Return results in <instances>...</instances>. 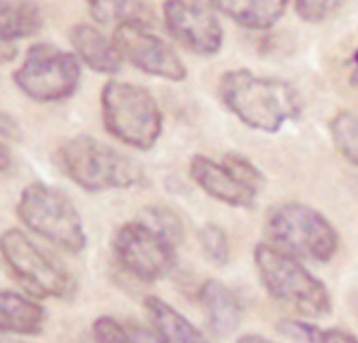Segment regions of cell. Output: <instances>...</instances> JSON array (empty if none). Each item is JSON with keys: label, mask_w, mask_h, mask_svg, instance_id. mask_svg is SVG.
Segmentation results:
<instances>
[{"label": "cell", "mask_w": 358, "mask_h": 343, "mask_svg": "<svg viewBox=\"0 0 358 343\" xmlns=\"http://www.w3.org/2000/svg\"><path fill=\"white\" fill-rule=\"evenodd\" d=\"M291 0H208L213 10L250 30H268L284 15Z\"/></svg>", "instance_id": "9a60e30c"}, {"label": "cell", "mask_w": 358, "mask_h": 343, "mask_svg": "<svg viewBox=\"0 0 358 343\" xmlns=\"http://www.w3.org/2000/svg\"><path fill=\"white\" fill-rule=\"evenodd\" d=\"M22 223L57 248L78 254L86 248L83 219L68 196L47 184H30L22 190L17 203Z\"/></svg>", "instance_id": "8992f818"}, {"label": "cell", "mask_w": 358, "mask_h": 343, "mask_svg": "<svg viewBox=\"0 0 358 343\" xmlns=\"http://www.w3.org/2000/svg\"><path fill=\"white\" fill-rule=\"evenodd\" d=\"M278 330L281 332L282 335L292 338V340L304 343H319L320 330H322V328L312 326V323L302 322V320L286 319L278 323Z\"/></svg>", "instance_id": "484cf974"}, {"label": "cell", "mask_w": 358, "mask_h": 343, "mask_svg": "<svg viewBox=\"0 0 358 343\" xmlns=\"http://www.w3.org/2000/svg\"><path fill=\"white\" fill-rule=\"evenodd\" d=\"M101 114L109 134L137 150H150L162 134L157 101L142 86L108 81L101 91Z\"/></svg>", "instance_id": "277c9868"}, {"label": "cell", "mask_w": 358, "mask_h": 343, "mask_svg": "<svg viewBox=\"0 0 358 343\" xmlns=\"http://www.w3.org/2000/svg\"><path fill=\"white\" fill-rule=\"evenodd\" d=\"M57 163L71 182L86 191L126 190L144 184L136 160L91 136H76L58 149Z\"/></svg>", "instance_id": "3957f363"}, {"label": "cell", "mask_w": 358, "mask_h": 343, "mask_svg": "<svg viewBox=\"0 0 358 343\" xmlns=\"http://www.w3.org/2000/svg\"><path fill=\"white\" fill-rule=\"evenodd\" d=\"M255 266L261 284L279 304L310 319L327 317L332 312L329 289L296 256L271 243H259L255 248Z\"/></svg>", "instance_id": "7a4b0ae2"}, {"label": "cell", "mask_w": 358, "mask_h": 343, "mask_svg": "<svg viewBox=\"0 0 358 343\" xmlns=\"http://www.w3.org/2000/svg\"><path fill=\"white\" fill-rule=\"evenodd\" d=\"M350 307H352V312L355 314V317L358 319V294H353L352 299H350Z\"/></svg>", "instance_id": "4dcf8cb0"}, {"label": "cell", "mask_w": 358, "mask_h": 343, "mask_svg": "<svg viewBox=\"0 0 358 343\" xmlns=\"http://www.w3.org/2000/svg\"><path fill=\"white\" fill-rule=\"evenodd\" d=\"M91 332L96 343H164L155 332L134 322H121L109 315L96 319Z\"/></svg>", "instance_id": "ffe728a7"}, {"label": "cell", "mask_w": 358, "mask_h": 343, "mask_svg": "<svg viewBox=\"0 0 358 343\" xmlns=\"http://www.w3.org/2000/svg\"><path fill=\"white\" fill-rule=\"evenodd\" d=\"M113 249L119 266L147 284L167 277L177 263V245L142 218L119 228Z\"/></svg>", "instance_id": "ba28073f"}, {"label": "cell", "mask_w": 358, "mask_h": 343, "mask_svg": "<svg viewBox=\"0 0 358 343\" xmlns=\"http://www.w3.org/2000/svg\"><path fill=\"white\" fill-rule=\"evenodd\" d=\"M47 322V310L29 297L12 291L0 292V327L3 333L38 335Z\"/></svg>", "instance_id": "e0dca14e"}, {"label": "cell", "mask_w": 358, "mask_h": 343, "mask_svg": "<svg viewBox=\"0 0 358 343\" xmlns=\"http://www.w3.org/2000/svg\"><path fill=\"white\" fill-rule=\"evenodd\" d=\"M88 12L99 25H150V15L142 0H85Z\"/></svg>", "instance_id": "d6986e66"}, {"label": "cell", "mask_w": 358, "mask_h": 343, "mask_svg": "<svg viewBox=\"0 0 358 343\" xmlns=\"http://www.w3.org/2000/svg\"><path fill=\"white\" fill-rule=\"evenodd\" d=\"M330 137L337 152L358 167V114L342 111L330 121Z\"/></svg>", "instance_id": "44dd1931"}, {"label": "cell", "mask_w": 358, "mask_h": 343, "mask_svg": "<svg viewBox=\"0 0 358 343\" xmlns=\"http://www.w3.org/2000/svg\"><path fill=\"white\" fill-rule=\"evenodd\" d=\"M199 241L206 258L217 266H224L229 261V241L223 228L208 223L199 233Z\"/></svg>", "instance_id": "7402d4cb"}, {"label": "cell", "mask_w": 358, "mask_h": 343, "mask_svg": "<svg viewBox=\"0 0 358 343\" xmlns=\"http://www.w3.org/2000/svg\"><path fill=\"white\" fill-rule=\"evenodd\" d=\"M164 22L177 42L200 57H213L222 50L223 30L208 2L164 0Z\"/></svg>", "instance_id": "8fae6325"}, {"label": "cell", "mask_w": 358, "mask_h": 343, "mask_svg": "<svg viewBox=\"0 0 358 343\" xmlns=\"http://www.w3.org/2000/svg\"><path fill=\"white\" fill-rule=\"evenodd\" d=\"M319 343H358V338L343 328H325L320 330Z\"/></svg>", "instance_id": "4316f807"}, {"label": "cell", "mask_w": 358, "mask_h": 343, "mask_svg": "<svg viewBox=\"0 0 358 343\" xmlns=\"http://www.w3.org/2000/svg\"><path fill=\"white\" fill-rule=\"evenodd\" d=\"M236 343H276V342L269 340V338H266L263 335H258V333H246V335L238 338Z\"/></svg>", "instance_id": "f1b7e54d"}, {"label": "cell", "mask_w": 358, "mask_h": 343, "mask_svg": "<svg viewBox=\"0 0 358 343\" xmlns=\"http://www.w3.org/2000/svg\"><path fill=\"white\" fill-rule=\"evenodd\" d=\"M2 136L8 139H20V127L12 117H7L6 114L2 116Z\"/></svg>", "instance_id": "83f0119b"}, {"label": "cell", "mask_w": 358, "mask_h": 343, "mask_svg": "<svg viewBox=\"0 0 358 343\" xmlns=\"http://www.w3.org/2000/svg\"><path fill=\"white\" fill-rule=\"evenodd\" d=\"M2 343H24V342H18V340H12V338H2Z\"/></svg>", "instance_id": "1f68e13d"}, {"label": "cell", "mask_w": 358, "mask_h": 343, "mask_svg": "<svg viewBox=\"0 0 358 343\" xmlns=\"http://www.w3.org/2000/svg\"><path fill=\"white\" fill-rule=\"evenodd\" d=\"M0 249L8 271L31 297L52 299L65 297L70 292L71 277L66 269L20 230L3 233Z\"/></svg>", "instance_id": "9c48e42d"}, {"label": "cell", "mask_w": 358, "mask_h": 343, "mask_svg": "<svg viewBox=\"0 0 358 343\" xmlns=\"http://www.w3.org/2000/svg\"><path fill=\"white\" fill-rule=\"evenodd\" d=\"M113 40L122 58L145 75L173 83L187 78V68L180 57L164 38L154 34L150 25L126 24L116 27Z\"/></svg>", "instance_id": "30bf717a"}, {"label": "cell", "mask_w": 358, "mask_h": 343, "mask_svg": "<svg viewBox=\"0 0 358 343\" xmlns=\"http://www.w3.org/2000/svg\"><path fill=\"white\" fill-rule=\"evenodd\" d=\"M144 307L154 332L164 343H208L203 333L185 315L160 297H145Z\"/></svg>", "instance_id": "2e32d148"}, {"label": "cell", "mask_w": 358, "mask_h": 343, "mask_svg": "<svg viewBox=\"0 0 358 343\" xmlns=\"http://www.w3.org/2000/svg\"><path fill=\"white\" fill-rule=\"evenodd\" d=\"M269 243L299 259L329 263L338 249V233L315 208L289 201L269 210L264 225Z\"/></svg>", "instance_id": "5b68a950"}, {"label": "cell", "mask_w": 358, "mask_h": 343, "mask_svg": "<svg viewBox=\"0 0 358 343\" xmlns=\"http://www.w3.org/2000/svg\"><path fill=\"white\" fill-rule=\"evenodd\" d=\"M352 71H353V80L357 81V85H358V48L355 50V52H353V54H352Z\"/></svg>", "instance_id": "f546056e"}, {"label": "cell", "mask_w": 358, "mask_h": 343, "mask_svg": "<svg viewBox=\"0 0 358 343\" xmlns=\"http://www.w3.org/2000/svg\"><path fill=\"white\" fill-rule=\"evenodd\" d=\"M223 162L235 172V175L240 178L241 182H245L248 187H251L252 190H256L259 194L264 187V175L250 159L245 155L231 152L227 154L223 157Z\"/></svg>", "instance_id": "d4e9b609"}, {"label": "cell", "mask_w": 358, "mask_h": 343, "mask_svg": "<svg viewBox=\"0 0 358 343\" xmlns=\"http://www.w3.org/2000/svg\"><path fill=\"white\" fill-rule=\"evenodd\" d=\"M218 94L243 124L266 134H276L302 111L301 96L291 83L248 70L223 73Z\"/></svg>", "instance_id": "6da1fadb"}, {"label": "cell", "mask_w": 358, "mask_h": 343, "mask_svg": "<svg viewBox=\"0 0 358 343\" xmlns=\"http://www.w3.org/2000/svg\"><path fill=\"white\" fill-rule=\"evenodd\" d=\"M75 54L90 70L101 75H114L121 70L122 54L114 43L98 29L86 24L73 25L68 34Z\"/></svg>", "instance_id": "5bb4252c"}, {"label": "cell", "mask_w": 358, "mask_h": 343, "mask_svg": "<svg viewBox=\"0 0 358 343\" xmlns=\"http://www.w3.org/2000/svg\"><path fill=\"white\" fill-rule=\"evenodd\" d=\"M43 25V17L36 3L30 0L2 2L0 10V36L2 45H12L18 40L38 34Z\"/></svg>", "instance_id": "ac0fdd59"}, {"label": "cell", "mask_w": 358, "mask_h": 343, "mask_svg": "<svg viewBox=\"0 0 358 343\" xmlns=\"http://www.w3.org/2000/svg\"><path fill=\"white\" fill-rule=\"evenodd\" d=\"M81 80V61L75 53L50 43H35L13 73L25 96L38 103H58L75 93Z\"/></svg>", "instance_id": "52a82bcc"}, {"label": "cell", "mask_w": 358, "mask_h": 343, "mask_svg": "<svg viewBox=\"0 0 358 343\" xmlns=\"http://www.w3.org/2000/svg\"><path fill=\"white\" fill-rule=\"evenodd\" d=\"M192 180L212 198L236 208H251L255 205L258 191L248 187L235 175L227 163L196 154L190 159Z\"/></svg>", "instance_id": "7c38bea8"}, {"label": "cell", "mask_w": 358, "mask_h": 343, "mask_svg": "<svg viewBox=\"0 0 358 343\" xmlns=\"http://www.w3.org/2000/svg\"><path fill=\"white\" fill-rule=\"evenodd\" d=\"M139 218L145 219L147 223L157 228L160 233H164L165 236L171 238V240L177 246L182 243L183 240V228L180 218L177 217L172 210L164 208V207H150L145 208Z\"/></svg>", "instance_id": "603a6c76"}, {"label": "cell", "mask_w": 358, "mask_h": 343, "mask_svg": "<svg viewBox=\"0 0 358 343\" xmlns=\"http://www.w3.org/2000/svg\"><path fill=\"white\" fill-rule=\"evenodd\" d=\"M345 0H296V12L307 24H322L343 6Z\"/></svg>", "instance_id": "cb8c5ba5"}, {"label": "cell", "mask_w": 358, "mask_h": 343, "mask_svg": "<svg viewBox=\"0 0 358 343\" xmlns=\"http://www.w3.org/2000/svg\"><path fill=\"white\" fill-rule=\"evenodd\" d=\"M199 302L208 319V326L217 337H229L240 327L243 305L233 289L218 281L208 279L199 289Z\"/></svg>", "instance_id": "4fadbf2b"}]
</instances>
